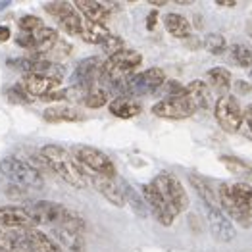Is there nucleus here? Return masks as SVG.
<instances>
[{"label": "nucleus", "instance_id": "e433bc0d", "mask_svg": "<svg viewBox=\"0 0 252 252\" xmlns=\"http://www.w3.org/2000/svg\"><path fill=\"white\" fill-rule=\"evenodd\" d=\"M8 94L10 96H14V100L16 102H23V104H27V102H33V96L23 89V85L20 87V83L18 85H14L10 91H8Z\"/></svg>", "mask_w": 252, "mask_h": 252}, {"label": "nucleus", "instance_id": "cd10ccee", "mask_svg": "<svg viewBox=\"0 0 252 252\" xmlns=\"http://www.w3.org/2000/svg\"><path fill=\"white\" fill-rule=\"evenodd\" d=\"M220 162L229 169V173L245 179V181H252V166L249 162H245V160H241L237 156H225V154L220 156Z\"/></svg>", "mask_w": 252, "mask_h": 252}, {"label": "nucleus", "instance_id": "c756f323", "mask_svg": "<svg viewBox=\"0 0 252 252\" xmlns=\"http://www.w3.org/2000/svg\"><path fill=\"white\" fill-rule=\"evenodd\" d=\"M83 102L87 108H102L108 102V93H106L102 87H94L93 91H89L85 94Z\"/></svg>", "mask_w": 252, "mask_h": 252}, {"label": "nucleus", "instance_id": "c03bdc74", "mask_svg": "<svg viewBox=\"0 0 252 252\" xmlns=\"http://www.w3.org/2000/svg\"><path fill=\"white\" fill-rule=\"evenodd\" d=\"M148 4H154V6H164V4H168L166 0H150Z\"/></svg>", "mask_w": 252, "mask_h": 252}, {"label": "nucleus", "instance_id": "f257e3e1", "mask_svg": "<svg viewBox=\"0 0 252 252\" xmlns=\"http://www.w3.org/2000/svg\"><path fill=\"white\" fill-rule=\"evenodd\" d=\"M220 204L241 227L252 225V187L249 183H221Z\"/></svg>", "mask_w": 252, "mask_h": 252}, {"label": "nucleus", "instance_id": "4c0bfd02", "mask_svg": "<svg viewBox=\"0 0 252 252\" xmlns=\"http://www.w3.org/2000/svg\"><path fill=\"white\" fill-rule=\"evenodd\" d=\"M16 42L25 50H33V35L31 33H20L16 37Z\"/></svg>", "mask_w": 252, "mask_h": 252}, {"label": "nucleus", "instance_id": "c9c22d12", "mask_svg": "<svg viewBox=\"0 0 252 252\" xmlns=\"http://www.w3.org/2000/svg\"><path fill=\"white\" fill-rule=\"evenodd\" d=\"M102 48H104L106 52L112 56V54H116V52H120V50H124L126 48V44H124V39H120V37H116V35H110L108 39H106L102 44H100Z\"/></svg>", "mask_w": 252, "mask_h": 252}, {"label": "nucleus", "instance_id": "20e7f679", "mask_svg": "<svg viewBox=\"0 0 252 252\" xmlns=\"http://www.w3.org/2000/svg\"><path fill=\"white\" fill-rule=\"evenodd\" d=\"M152 185L156 187V190L160 192V196L166 200V204L171 208V212H173L175 216L187 210V206H189V196H187V192L183 189L181 181H179L175 175H171L169 171H162V173H158V175L152 179Z\"/></svg>", "mask_w": 252, "mask_h": 252}, {"label": "nucleus", "instance_id": "a211bd4d", "mask_svg": "<svg viewBox=\"0 0 252 252\" xmlns=\"http://www.w3.org/2000/svg\"><path fill=\"white\" fill-rule=\"evenodd\" d=\"M52 241L60 249H65V251L71 252H81L85 249V239L81 233H73L69 229L58 227V225L52 227Z\"/></svg>", "mask_w": 252, "mask_h": 252}, {"label": "nucleus", "instance_id": "0eeeda50", "mask_svg": "<svg viewBox=\"0 0 252 252\" xmlns=\"http://www.w3.org/2000/svg\"><path fill=\"white\" fill-rule=\"evenodd\" d=\"M214 112H216L218 124L221 126L223 131H227V133L239 131V127L243 124V110H241V104L235 96H231V94L220 96Z\"/></svg>", "mask_w": 252, "mask_h": 252}, {"label": "nucleus", "instance_id": "49530a36", "mask_svg": "<svg viewBox=\"0 0 252 252\" xmlns=\"http://www.w3.org/2000/svg\"><path fill=\"white\" fill-rule=\"evenodd\" d=\"M247 31H249V35H252V21L249 23V25H247Z\"/></svg>", "mask_w": 252, "mask_h": 252}, {"label": "nucleus", "instance_id": "37998d69", "mask_svg": "<svg viewBox=\"0 0 252 252\" xmlns=\"http://www.w3.org/2000/svg\"><path fill=\"white\" fill-rule=\"evenodd\" d=\"M237 91H239V93H251V85L237 83Z\"/></svg>", "mask_w": 252, "mask_h": 252}, {"label": "nucleus", "instance_id": "6ab92c4d", "mask_svg": "<svg viewBox=\"0 0 252 252\" xmlns=\"http://www.w3.org/2000/svg\"><path fill=\"white\" fill-rule=\"evenodd\" d=\"M110 112L112 116L116 118H122V120H131L135 116H139L143 112V106L139 100L135 98H129V96H118L110 102Z\"/></svg>", "mask_w": 252, "mask_h": 252}, {"label": "nucleus", "instance_id": "f3484780", "mask_svg": "<svg viewBox=\"0 0 252 252\" xmlns=\"http://www.w3.org/2000/svg\"><path fill=\"white\" fill-rule=\"evenodd\" d=\"M25 241L27 252H62V249L52 241V237L42 233L41 229H27Z\"/></svg>", "mask_w": 252, "mask_h": 252}, {"label": "nucleus", "instance_id": "f03ea898", "mask_svg": "<svg viewBox=\"0 0 252 252\" xmlns=\"http://www.w3.org/2000/svg\"><path fill=\"white\" fill-rule=\"evenodd\" d=\"M41 154L44 156V160L48 162L50 169H52L54 173H58L63 181L69 183L71 187H75V189H85V187L89 185L81 164H79L65 148L58 147V145H46V147L41 148Z\"/></svg>", "mask_w": 252, "mask_h": 252}, {"label": "nucleus", "instance_id": "bb28decb", "mask_svg": "<svg viewBox=\"0 0 252 252\" xmlns=\"http://www.w3.org/2000/svg\"><path fill=\"white\" fill-rule=\"evenodd\" d=\"M110 35H112V33L106 29V25L83 20V31H81L79 37H81L85 42H91V44H102Z\"/></svg>", "mask_w": 252, "mask_h": 252}, {"label": "nucleus", "instance_id": "79ce46f5", "mask_svg": "<svg viewBox=\"0 0 252 252\" xmlns=\"http://www.w3.org/2000/svg\"><path fill=\"white\" fill-rule=\"evenodd\" d=\"M216 4H220V6H227V8H233V6L237 4V0H216Z\"/></svg>", "mask_w": 252, "mask_h": 252}, {"label": "nucleus", "instance_id": "473e14b6", "mask_svg": "<svg viewBox=\"0 0 252 252\" xmlns=\"http://www.w3.org/2000/svg\"><path fill=\"white\" fill-rule=\"evenodd\" d=\"M58 23H60V27H62L67 35H77V37H79L81 31H83V20H81V16H77L75 12L69 14L67 18H63L62 21H58Z\"/></svg>", "mask_w": 252, "mask_h": 252}, {"label": "nucleus", "instance_id": "a18cd8bd", "mask_svg": "<svg viewBox=\"0 0 252 252\" xmlns=\"http://www.w3.org/2000/svg\"><path fill=\"white\" fill-rule=\"evenodd\" d=\"M12 2H0V10H4V8H8Z\"/></svg>", "mask_w": 252, "mask_h": 252}, {"label": "nucleus", "instance_id": "7c9ffc66", "mask_svg": "<svg viewBox=\"0 0 252 252\" xmlns=\"http://www.w3.org/2000/svg\"><path fill=\"white\" fill-rule=\"evenodd\" d=\"M44 10H46L52 18H56L58 21H62L63 18H67L69 14L75 12L69 2H48V4L44 6Z\"/></svg>", "mask_w": 252, "mask_h": 252}, {"label": "nucleus", "instance_id": "b1692460", "mask_svg": "<svg viewBox=\"0 0 252 252\" xmlns=\"http://www.w3.org/2000/svg\"><path fill=\"white\" fill-rule=\"evenodd\" d=\"M164 25H166V31L175 39H189L190 37V23L179 14H173V12L168 14L164 18Z\"/></svg>", "mask_w": 252, "mask_h": 252}, {"label": "nucleus", "instance_id": "f8f14e48", "mask_svg": "<svg viewBox=\"0 0 252 252\" xmlns=\"http://www.w3.org/2000/svg\"><path fill=\"white\" fill-rule=\"evenodd\" d=\"M83 173L85 177H87V183H93V187L98 190L108 202H112L118 208H122L126 204V198L122 194V189H120V185L114 179H106L102 175H96V173H93V171H89V169L85 168H83Z\"/></svg>", "mask_w": 252, "mask_h": 252}, {"label": "nucleus", "instance_id": "4468645a", "mask_svg": "<svg viewBox=\"0 0 252 252\" xmlns=\"http://www.w3.org/2000/svg\"><path fill=\"white\" fill-rule=\"evenodd\" d=\"M181 96L189 104L192 114H196L200 110H206L208 104H210V89L204 81H192L187 87H183Z\"/></svg>", "mask_w": 252, "mask_h": 252}, {"label": "nucleus", "instance_id": "6e6552de", "mask_svg": "<svg viewBox=\"0 0 252 252\" xmlns=\"http://www.w3.org/2000/svg\"><path fill=\"white\" fill-rule=\"evenodd\" d=\"M100 69H102V60L100 58H96V56L85 58V60H81L75 65V69L71 73V85L81 87L87 93L93 91L98 83Z\"/></svg>", "mask_w": 252, "mask_h": 252}, {"label": "nucleus", "instance_id": "de8ad7c7", "mask_svg": "<svg viewBox=\"0 0 252 252\" xmlns=\"http://www.w3.org/2000/svg\"><path fill=\"white\" fill-rule=\"evenodd\" d=\"M251 79H252V69H251Z\"/></svg>", "mask_w": 252, "mask_h": 252}, {"label": "nucleus", "instance_id": "a19ab883", "mask_svg": "<svg viewBox=\"0 0 252 252\" xmlns=\"http://www.w3.org/2000/svg\"><path fill=\"white\" fill-rule=\"evenodd\" d=\"M10 39V29L6 25H0V42L8 41Z\"/></svg>", "mask_w": 252, "mask_h": 252}, {"label": "nucleus", "instance_id": "ea45409f", "mask_svg": "<svg viewBox=\"0 0 252 252\" xmlns=\"http://www.w3.org/2000/svg\"><path fill=\"white\" fill-rule=\"evenodd\" d=\"M243 120L249 124V127H251V131H252V104L247 106V110L243 112Z\"/></svg>", "mask_w": 252, "mask_h": 252}, {"label": "nucleus", "instance_id": "5701e85b", "mask_svg": "<svg viewBox=\"0 0 252 252\" xmlns=\"http://www.w3.org/2000/svg\"><path fill=\"white\" fill-rule=\"evenodd\" d=\"M206 79H208V89H214L216 93H220L221 96H225L227 94V91H229V87H231V71L229 69H225V67H214L210 69L208 73H206Z\"/></svg>", "mask_w": 252, "mask_h": 252}, {"label": "nucleus", "instance_id": "dca6fc26", "mask_svg": "<svg viewBox=\"0 0 252 252\" xmlns=\"http://www.w3.org/2000/svg\"><path fill=\"white\" fill-rule=\"evenodd\" d=\"M73 4L77 6V10L87 18V21L104 25L106 21L110 20V8L106 6L104 2H96V0H75Z\"/></svg>", "mask_w": 252, "mask_h": 252}, {"label": "nucleus", "instance_id": "2eb2a0df", "mask_svg": "<svg viewBox=\"0 0 252 252\" xmlns=\"http://www.w3.org/2000/svg\"><path fill=\"white\" fill-rule=\"evenodd\" d=\"M60 81L58 79H50V77H44V75H25V81H23V89L35 98V96H46L54 91H58Z\"/></svg>", "mask_w": 252, "mask_h": 252}, {"label": "nucleus", "instance_id": "393cba45", "mask_svg": "<svg viewBox=\"0 0 252 252\" xmlns=\"http://www.w3.org/2000/svg\"><path fill=\"white\" fill-rule=\"evenodd\" d=\"M120 189H122V194H124V198H126L127 202H129V206L133 208V212L139 216V218H147L148 216V208L147 204H145V200H143V196L137 192V190L133 189L127 181H120Z\"/></svg>", "mask_w": 252, "mask_h": 252}, {"label": "nucleus", "instance_id": "aec40b11", "mask_svg": "<svg viewBox=\"0 0 252 252\" xmlns=\"http://www.w3.org/2000/svg\"><path fill=\"white\" fill-rule=\"evenodd\" d=\"M44 122L48 124H62V122H83V114L69 106H50L42 112Z\"/></svg>", "mask_w": 252, "mask_h": 252}, {"label": "nucleus", "instance_id": "72a5a7b5", "mask_svg": "<svg viewBox=\"0 0 252 252\" xmlns=\"http://www.w3.org/2000/svg\"><path fill=\"white\" fill-rule=\"evenodd\" d=\"M18 25H20V31L21 33H35V31H39L42 25V20L41 18H37V16H23L18 20Z\"/></svg>", "mask_w": 252, "mask_h": 252}, {"label": "nucleus", "instance_id": "7ed1b4c3", "mask_svg": "<svg viewBox=\"0 0 252 252\" xmlns=\"http://www.w3.org/2000/svg\"><path fill=\"white\" fill-rule=\"evenodd\" d=\"M0 173L4 175V179H8L10 185H16L25 190H39L44 187L41 173L16 156H8L0 162Z\"/></svg>", "mask_w": 252, "mask_h": 252}, {"label": "nucleus", "instance_id": "412c9836", "mask_svg": "<svg viewBox=\"0 0 252 252\" xmlns=\"http://www.w3.org/2000/svg\"><path fill=\"white\" fill-rule=\"evenodd\" d=\"M58 41V31L52 27H41L39 31L33 33V50L31 54H41L46 56L50 52V48Z\"/></svg>", "mask_w": 252, "mask_h": 252}, {"label": "nucleus", "instance_id": "09e8293b", "mask_svg": "<svg viewBox=\"0 0 252 252\" xmlns=\"http://www.w3.org/2000/svg\"><path fill=\"white\" fill-rule=\"evenodd\" d=\"M0 252H6V251H0Z\"/></svg>", "mask_w": 252, "mask_h": 252}, {"label": "nucleus", "instance_id": "1a4fd4ad", "mask_svg": "<svg viewBox=\"0 0 252 252\" xmlns=\"http://www.w3.org/2000/svg\"><path fill=\"white\" fill-rule=\"evenodd\" d=\"M0 229H8V231L37 229V221L29 216L25 206H0Z\"/></svg>", "mask_w": 252, "mask_h": 252}, {"label": "nucleus", "instance_id": "4be33fe9", "mask_svg": "<svg viewBox=\"0 0 252 252\" xmlns=\"http://www.w3.org/2000/svg\"><path fill=\"white\" fill-rule=\"evenodd\" d=\"M0 251L27 252L25 231H8V229H0Z\"/></svg>", "mask_w": 252, "mask_h": 252}, {"label": "nucleus", "instance_id": "f704fd0d", "mask_svg": "<svg viewBox=\"0 0 252 252\" xmlns=\"http://www.w3.org/2000/svg\"><path fill=\"white\" fill-rule=\"evenodd\" d=\"M71 54V44L65 41H56V44L50 48V52L46 54V60L52 56V58H56V60H62V58H65V56H69Z\"/></svg>", "mask_w": 252, "mask_h": 252}, {"label": "nucleus", "instance_id": "2f4dec72", "mask_svg": "<svg viewBox=\"0 0 252 252\" xmlns=\"http://www.w3.org/2000/svg\"><path fill=\"white\" fill-rule=\"evenodd\" d=\"M204 46H206V50H208L210 54L220 56V54L225 52L227 42H225V37H223V35H220V33H210V35L206 37V41H204Z\"/></svg>", "mask_w": 252, "mask_h": 252}, {"label": "nucleus", "instance_id": "39448f33", "mask_svg": "<svg viewBox=\"0 0 252 252\" xmlns=\"http://www.w3.org/2000/svg\"><path fill=\"white\" fill-rule=\"evenodd\" d=\"M73 158L83 166L85 169L96 173V175H102L106 179H116V166L114 162L106 156L102 150L94 147H75L73 148Z\"/></svg>", "mask_w": 252, "mask_h": 252}, {"label": "nucleus", "instance_id": "423d86ee", "mask_svg": "<svg viewBox=\"0 0 252 252\" xmlns=\"http://www.w3.org/2000/svg\"><path fill=\"white\" fill-rule=\"evenodd\" d=\"M166 83V73L162 67H148L147 71L131 75L126 83L124 96H141V94H150L158 91L162 85Z\"/></svg>", "mask_w": 252, "mask_h": 252}, {"label": "nucleus", "instance_id": "c85d7f7f", "mask_svg": "<svg viewBox=\"0 0 252 252\" xmlns=\"http://www.w3.org/2000/svg\"><path fill=\"white\" fill-rule=\"evenodd\" d=\"M231 58L241 67H249L252 65V48L245 42H235L231 46Z\"/></svg>", "mask_w": 252, "mask_h": 252}, {"label": "nucleus", "instance_id": "ddd939ff", "mask_svg": "<svg viewBox=\"0 0 252 252\" xmlns=\"http://www.w3.org/2000/svg\"><path fill=\"white\" fill-rule=\"evenodd\" d=\"M152 114L158 116V118H166V120H185V118L192 116V110L179 93L177 96L164 98V100L156 102L152 106Z\"/></svg>", "mask_w": 252, "mask_h": 252}, {"label": "nucleus", "instance_id": "9b49d317", "mask_svg": "<svg viewBox=\"0 0 252 252\" xmlns=\"http://www.w3.org/2000/svg\"><path fill=\"white\" fill-rule=\"evenodd\" d=\"M204 214L208 220L212 235L220 241V243H229L235 239V227H233L231 220L216 206H208L204 204Z\"/></svg>", "mask_w": 252, "mask_h": 252}, {"label": "nucleus", "instance_id": "58836bf2", "mask_svg": "<svg viewBox=\"0 0 252 252\" xmlns=\"http://www.w3.org/2000/svg\"><path fill=\"white\" fill-rule=\"evenodd\" d=\"M156 18H158V12H156V10H154V12H150V14H148L147 27H148V29H150V31H152V29H154V27H156Z\"/></svg>", "mask_w": 252, "mask_h": 252}, {"label": "nucleus", "instance_id": "a878e982", "mask_svg": "<svg viewBox=\"0 0 252 252\" xmlns=\"http://www.w3.org/2000/svg\"><path fill=\"white\" fill-rule=\"evenodd\" d=\"M189 181H190V185L196 189L198 196L202 198V204H208V206H216V208H218V200H216V196H214L210 181H208L206 177H202V175H198V173H189Z\"/></svg>", "mask_w": 252, "mask_h": 252}, {"label": "nucleus", "instance_id": "9d476101", "mask_svg": "<svg viewBox=\"0 0 252 252\" xmlns=\"http://www.w3.org/2000/svg\"><path fill=\"white\" fill-rule=\"evenodd\" d=\"M141 189H143V200H145L147 208H150V212L154 214V218H156L162 225H166V227L171 225L175 214H173L171 208L166 204V200L160 196V192L156 190V187H154L152 183H147V185H143Z\"/></svg>", "mask_w": 252, "mask_h": 252}]
</instances>
